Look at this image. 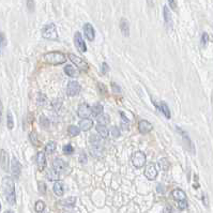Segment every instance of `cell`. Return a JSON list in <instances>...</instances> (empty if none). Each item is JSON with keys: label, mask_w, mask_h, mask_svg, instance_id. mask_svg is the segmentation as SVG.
<instances>
[{"label": "cell", "mask_w": 213, "mask_h": 213, "mask_svg": "<svg viewBox=\"0 0 213 213\" xmlns=\"http://www.w3.org/2000/svg\"><path fill=\"white\" fill-rule=\"evenodd\" d=\"M1 186L7 201L11 206L16 204V193H15V183L11 177H4L1 181Z\"/></svg>", "instance_id": "cell-1"}, {"label": "cell", "mask_w": 213, "mask_h": 213, "mask_svg": "<svg viewBox=\"0 0 213 213\" xmlns=\"http://www.w3.org/2000/svg\"><path fill=\"white\" fill-rule=\"evenodd\" d=\"M44 61L46 63L52 64V66H58V64H62L67 61V57L63 52H51L44 55Z\"/></svg>", "instance_id": "cell-2"}, {"label": "cell", "mask_w": 213, "mask_h": 213, "mask_svg": "<svg viewBox=\"0 0 213 213\" xmlns=\"http://www.w3.org/2000/svg\"><path fill=\"white\" fill-rule=\"evenodd\" d=\"M42 37L47 40H57L58 39V31L55 24H48L42 29Z\"/></svg>", "instance_id": "cell-3"}, {"label": "cell", "mask_w": 213, "mask_h": 213, "mask_svg": "<svg viewBox=\"0 0 213 213\" xmlns=\"http://www.w3.org/2000/svg\"><path fill=\"white\" fill-rule=\"evenodd\" d=\"M132 164L135 168H141L146 164V155L141 151H136L132 155Z\"/></svg>", "instance_id": "cell-4"}, {"label": "cell", "mask_w": 213, "mask_h": 213, "mask_svg": "<svg viewBox=\"0 0 213 213\" xmlns=\"http://www.w3.org/2000/svg\"><path fill=\"white\" fill-rule=\"evenodd\" d=\"M69 58L75 64V66H76L77 67H79V69L84 70V71H88V70H89L88 63H87V62L85 61L82 58H81V57L76 56V55H74V54H70Z\"/></svg>", "instance_id": "cell-5"}, {"label": "cell", "mask_w": 213, "mask_h": 213, "mask_svg": "<svg viewBox=\"0 0 213 213\" xmlns=\"http://www.w3.org/2000/svg\"><path fill=\"white\" fill-rule=\"evenodd\" d=\"M157 175H159V171H157L156 165L154 163H149L145 168V176H146V178H148L149 180H154L156 179Z\"/></svg>", "instance_id": "cell-6"}, {"label": "cell", "mask_w": 213, "mask_h": 213, "mask_svg": "<svg viewBox=\"0 0 213 213\" xmlns=\"http://www.w3.org/2000/svg\"><path fill=\"white\" fill-rule=\"evenodd\" d=\"M10 164H11V162H10L9 153L4 149H1L0 150V167L4 171H9Z\"/></svg>", "instance_id": "cell-7"}, {"label": "cell", "mask_w": 213, "mask_h": 213, "mask_svg": "<svg viewBox=\"0 0 213 213\" xmlns=\"http://www.w3.org/2000/svg\"><path fill=\"white\" fill-rule=\"evenodd\" d=\"M74 44L76 46V48L78 49L81 52H86L87 51V46L86 43L84 42V39H82V34L79 32H75L74 34Z\"/></svg>", "instance_id": "cell-8"}, {"label": "cell", "mask_w": 213, "mask_h": 213, "mask_svg": "<svg viewBox=\"0 0 213 213\" xmlns=\"http://www.w3.org/2000/svg\"><path fill=\"white\" fill-rule=\"evenodd\" d=\"M81 89H82L81 85H79L77 82H75V81L70 82L69 85H67V96H70V97H74L79 93Z\"/></svg>", "instance_id": "cell-9"}, {"label": "cell", "mask_w": 213, "mask_h": 213, "mask_svg": "<svg viewBox=\"0 0 213 213\" xmlns=\"http://www.w3.org/2000/svg\"><path fill=\"white\" fill-rule=\"evenodd\" d=\"M21 171H22V165L21 163L17 161L15 157H13L11 161V172L12 176H13L15 179H18L19 176H21Z\"/></svg>", "instance_id": "cell-10"}, {"label": "cell", "mask_w": 213, "mask_h": 213, "mask_svg": "<svg viewBox=\"0 0 213 213\" xmlns=\"http://www.w3.org/2000/svg\"><path fill=\"white\" fill-rule=\"evenodd\" d=\"M91 112V107L89 106L88 104L82 103V105H79L78 109H77V115H78L81 118H84V119H87Z\"/></svg>", "instance_id": "cell-11"}, {"label": "cell", "mask_w": 213, "mask_h": 213, "mask_svg": "<svg viewBox=\"0 0 213 213\" xmlns=\"http://www.w3.org/2000/svg\"><path fill=\"white\" fill-rule=\"evenodd\" d=\"M84 33L85 37L88 39V41H93L94 37H96V31H94V28L91 24H85L84 26Z\"/></svg>", "instance_id": "cell-12"}, {"label": "cell", "mask_w": 213, "mask_h": 213, "mask_svg": "<svg viewBox=\"0 0 213 213\" xmlns=\"http://www.w3.org/2000/svg\"><path fill=\"white\" fill-rule=\"evenodd\" d=\"M52 168H54L55 171L61 172V171H63V170H66L67 164L61 159H55L54 161H52Z\"/></svg>", "instance_id": "cell-13"}, {"label": "cell", "mask_w": 213, "mask_h": 213, "mask_svg": "<svg viewBox=\"0 0 213 213\" xmlns=\"http://www.w3.org/2000/svg\"><path fill=\"white\" fill-rule=\"evenodd\" d=\"M152 129H153V126H152V124L150 123V122L146 121V120H141V121H139L138 130L141 134H147V133L151 132Z\"/></svg>", "instance_id": "cell-14"}, {"label": "cell", "mask_w": 213, "mask_h": 213, "mask_svg": "<svg viewBox=\"0 0 213 213\" xmlns=\"http://www.w3.org/2000/svg\"><path fill=\"white\" fill-rule=\"evenodd\" d=\"M37 165L39 167L40 171H42L46 166V157L43 152H37Z\"/></svg>", "instance_id": "cell-15"}, {"label": "cell", "mask_w": 213, "mask_h": 213, "mask_svg": "<svg viewBox=\"0 0 213 213\" xmlns=\"http://www.w3.org/2000/svg\"><path fill=\"white\" fill-rule=\"evenodd\" d=\"M120 30L124 37H130V24L125 18H122L120 21Z\"/></svg>", "instance_id": "cell-16"}, {"label": "cell", "mask_w": 213, "mask_h": 213, "mask_svg": "<svg viewBox=\"0 0 213 213\" xmlns=\"http://www.w3.org/2000/svg\"><path fill=\"white\" fill-rule=\"evenodd\" d=\"M163 12H164V21H165V24H166V26L170 28V27L172 26V17H171V13H170L169 9L167 6H164V10H163Z\"/></svg>", "instance_id": "cell-17"}, {"label": "cell", "mask_w": 213, "mask_h": 213, "mask_svg": "<svg viewBox=\"0 0 213 213\" xmlns=\"http://www.w3.org/2000/svg\"><path fill=\"white\" fill-rule=\"evenodd\" d=\"M155 106H156V108L159 109L160 111H161L162 114L167 118V119H170V110H169V108H168V105H167L166 103L162 102V103L160 104V105H156V104H155Z\"/></svg>", "instance_id": "cell-18"}, {"label": "cell", "mask_w": 213, "mask_h": 213, "mask_svg": "<svg viewBox=\"0 0 213 213\" xmlns=\"http://www.w3.org/2000/svg\"><path fill=\"white\" fill-rule=\"evenodd\" d=\"M92 126H93V121L91 119H82L79 122V127H81V130H82L85 132L89 131Z\"/></svg>", "instance_id": "cell-19"}, {"label": "cell", "mask_w": 213, "mask_h": 213, "mask_svg": "<svg viewBox=\"0 0 213 213\" xmlns=\"http://www.w3.org/2000/svg\"><path fill=\"white\" fill-rule=\"evenodd\" d=\"M103 110H104V107L101 103H96L91 107V112L94 117H100L103 114Z\"/></svg>", "instance_id": "cell-20"}, {"label": "cell", "mask_w": 213, "mask_h": 213, "mask_svg": "<svg viewBox=\"0 0 213 213\" xmlns=\"http://www.w3.org/2000/svg\"><path fill=\"white\" fill-rule=\"evenodd\" d=\"M172 196H174V198L176 199L178 202L186 200V195H185V193L182 191V190H179V189L175 190V191L172 192Z\"/></svg>", "instance_id": "cell-21"}, {"label": "cell", "mask_w": 213, "mask_h": 213, "mask_svg": "<svg viewBox=\"0 0 213 213\" xmlns=\"http://www.w3.org/2000/svg\"><path fill=\"white\" fill-rule=\"evenodd\" d=\"M54 192H55V194L57 195V196H59V197H61V196H63V185H62V183L60 181H56L55 182V184H54Z\"/></svg>", "instance_id": "cell-22"}, {"label": "cell", "mask_w": 213, "mask_h": 213, "mask_svg": "<svg viewBox=\"0 0 213 213\" xmlns=\"http://www.w3.org/2000/svg\"><path fill=\"white\" fill-rule=\"evenodd\" d=\"M96 129H97V132L100 134V136H102L103 138H106V137H108L109 131H108V129H107L106 126H104V125L97 124Z\"/></svg>", "instance_id": "cell-23"}, {"label": "cell", "mask_w": 213, "mask_h": 213, "mask_svg": "<svg viewBox=\"0 0 213 213\" xmlns=\"http://www.w3.org/2000/svg\"><path fill=\"white\" fill-rule=\"evenodd\" d=\"M7 126L9 130L14 129V118H13V114H12L11 110H7Z\"/></svg>", "instance_id": "cell-24"}, {"label": "cell", "mask_w": 213, "mask_h": 213, "mask_svg": "<svg viewBox=\"0 0 213 213\" xmlns=\"http://www.w3.org/2000/svg\"><path fill=\"white\" fill-rule=\"evenodd\" d=\"M90 144L92 145L94 148H99L100 146H101L102 141H101V138H100L99 136H97V135L94 134H91L90 135Z\"/></svg>", "instance_id": "cell-25"}, {"label": "cell", "mask_w": 213, "mask_h": 213, "mask_svg": "<svg viewBox=\"0 0 213 213\" xmlns=\"http://www.w3.org/2000/svg\"><path fill=\"white\" fill-rule=\"evenodd\" d=\"M55 150H56V142H54V141H49L48 144L45 146V152H46L47 154H52Z\"/></svg>", "instance_id": "cell-26"}, {"label": "cell", "mask_w": 213, "mask_h": 213, "mask_svg": "<svg viewBox=\"0 0 213 213\" xmlns=\"http://www.w3.org/2000/svg\"><path fill=\"white\" fill-rule=\"evenodd\" d=\"M46 177H47V179L48 180H51V181H52V180H58V172L57 171H55V170H52V169H48L47 170V172H46Z\"/></svg>", "instance_id": "cell-27"}, {"label": "cell", "mask_w": 213, "mask_h": 213, "mask_svg": "<svg viewBox=\"0 0 213 213\" xmlns=\"http://www.w3.org/2000/svg\"><path fill=\"white\" fill-rule=\"evenodd\" d=\"M7 46V39L6 34L3 32H0V56H1L2 52H3L4 47Z\"/></svg>", "instance_id": "cell-28"}, {"label": "cell", "mask_w": 213, "mask_h": 213, "mask_svg": "<svg viewBox=\"0 0 213 213\" xmlns=\"http://www.w3.org/2000/svg\"><path fill=\"white\" fill-rule=\"evenodd\" d=\"M97 123L106 126V124L109 123V117L107 115H101L100 117H97Z\"/></svg>", "instance_id": "cell-29"}, {"label": "cell", "mask_w": 213, "mask_h": 213, "mask_svg": "<svg viewBox=\"0 0 213 213\" xmlns=\"http://www.w3.org/2000/svg\"><path fill=\"white\" fill-rule=\"evenodd\" d=\"M67 132H69V134L71 135L72 137H74V136H77V135L79 134L81 129H79V127H77L76 125H70L69 129H67Z\"/></svg>", "instance_id": "cell-30"}, {"label": "cell", "mask_w": 213, "mask_h": 213, "mask_svg": "<svg viewBox=\"0 0 213 213\" xmlns=\"http://www.w3.org/2000/svg\"><path fill=\"white\" fill-rule=\"evenodd\" d=\"M75 201H76V198H75V197H69V198L62 200L61 205L64 207H73L75 205Z\"/></svg>", "instance_id": "cell-31"}, {"label": "cell", "mask_w": 213, "mask_h": 213, "mask_svg": "<svg viewBox=\"0 0 213 213\" xmlns=\"http://www.w3.org/2000/svg\"><path fill=\"white\" fill-rule=\"evenodd\" d=\"M64 73L70 77H76V71L72 66H66L64 67Z\"/></svg>", "instance_id": "cell-32"}, {"label": "cell", "mask_w": 213, "mask_h": 213, "mask_svg": "<svg viewBox=\"0 0 213 213\" xmlns=\"http://www.w3.org/2000/svg\"><path fill=\"white\" fill-rule=\"evenodd\" d=\"M29 139H30V141L32 142V145H33V146H40V141H39V139H37V135L36 132L30 133V134H29Z\"/></svg>", "instance_id": "cell-33"}, {"label": "cell", "mask_w": 213, "mask_h": 213, "mask_svg": "<svg viewBox=\"0 0 213 213\" xmlns=\"http://www.w3.org/2000/svg\"><path fill=\"white\" fill-rule=\"evenodd\" d=\"M34 209H36V211L37 213H42L44 211L45 209V204L44 201H42V200H37L36 202V207H34Z\"/></svg>", "instance_id": "cell-34"}, {"label": "cell", "mask_w": 213, "mask_h": 213, "mask_svg": "<svg viewBox=\"0 0 213 213\" xmlns=\"http://www.w3.org/2000/svg\"><path fill=\"white\" fill-rule=\"evenodd\" d=\"M37 103L39 105H45V103H46V97H45L44 94H42L41 92H39V93H37Z\"/></svg>", "instance_id": "cell-35"}, {"label": "cell", "mask_w": 213, "mask_h": 213, "mask_svg": "<svg viewBox=\"0 0 213 213\" xmlns=\"http://www.w3.org/2000/svg\"><path fill=\"white\" fill-rule=\"evenodd\" d=\"M40 124H41L42 127L47 129V127L49 126V120L47 119L45 116H41V117H40Z\"/></svg>", "instance_id": "cell-36"}, {"label": "cell", "mask_w": 213, "mask_h": 213, "mask_svg": "<svg viewBox=\"0 0 213 213\" xmlns=\"http://www.w3.org/2000/svg\"><path fill=\"white\" fill-rule=\"evenodd\" d=\"M160 167H161L162 170H164V171H166V170H168L169 168V163L167 161L166 159H162L161 161H160Z\"/></svg>", "instance_id": "cell-37"}, {"label": "cell", "mask_w": 213, "mask_h": 213, "mask_svg": "<svg viewBox=\"0 0 213 213\" xmlns=\"http://www.w3.org/2000/svg\"><path fill=\"white\" fill-rule=\"evenodd\" d=\"M90 152H91L92 156H94V157L102 156V150L99 149V148H92V149L90 150Z\"/></svg>", "instance_id": "cell-38"}, {"label": "cell", "mask_w": 213, "mask_h": 213, "mask_svg": "<svg viewBox=\"0 0 213 213\" xmlns=\"http://www.w3.org/2000/svg\"><path fill=\"white\" fill-rule=\"evenodd\" d=\"M63 152L66 154H71L74 152V148L72 145H66V146L63 147Z\"/></svg>", "instance_id": "cell-39"}, {"label": "cell", "mask_w": 213, "mask_h": 213, "mask_svg": "<svg viewBox=\"0 0 213 213\" xmlns=\"http://www.w3.org/2000/svg\"><path fill=\"white\" fill-rule=\"evenodd\" d=\"M37 184H39V191L41 194H45L46 193V184L44 183V182H37Z\"/></svg>", "instance_id": "cell-40"}, {"label": "cell", "mask_w": 213, "mask_h": 213, "mask_svg": "<svg viewBox=\"0 0 213 213\" xmlns=\"http://www.w3.org/2000/svg\"><path fill=\"white\" fill-rule=\"evenodd\" d=\"M111 135H112V137H115V138H118V137L120 136V131L119 130H118V127H116V126H114L111 129Z\"/></svg>", "instance_id": "cell-41"}, {"label": "cell", "mask_w": 213, "mask_h": 213, "mask_svg": "<svg viewBox=\"0 0 213 213\" xmlns=\"http://www.w3.org/2000/svg\"><path fill=\"white\" fill-rule=\"evenodd\" d=\"M208 42H209V36L205 32V33H202V37H201V44L204 45H206Z\"/></svg>", "instance_id": "cell-42"}, {"label": "cell", "mask_w": 213, "mask_h": 213, "mask_svg": "<svg viewBox=\"0 0 213 213\" xmlns=\"http://www.w3.org/2000/svg\"><path fill=\"white\" fill-rule=\"evenodd\" d=\"M26 4H27V7H28V9H29V11L30 12H33V10H34V1H27L26 2Z\"/></svg>", "instance_id": "cell-43"}, {"label": "cell", "mask_w": 213, "mask_h": 213, "mask_svg": "<svg viewBox=\"0 0 213 213\" xmlns=\"http://www.w3.org/2000/svg\"><path fill=\"white\" fill-rule=\"evenodd\" d=\"M178 207H179V209H185V208L187 207V202L186 200H184V201H179L178 202Z\"/></svg>", "instance_id": "cell-44"}, {"label": "cell", "mask_w": 213, "mask_h": 213, "mask_svg": "<svg viewBox=\"0 0 213 213\" xmlns=\"http://www.w3.org/2000/svg\"><path fill=\"white\" fill-rule=\"evenodd\" d=\"M108 70H109V67H108V64L106 63V62H103L102 63V73H107L108 72Z\"/></svg>", "instance_id": "cell-45"}, {"label": "cell", "mask_w": 213, "mask_h": 213, "mask_svg": "<svg viewBox=\"0 0 213 213\" xmlns=\"http://www.w3.org/2000/svg\"><path fill=\"white\" fill-rule=\"evenodd\" d=\"M97 86H99V89H100V92H101L102 94H105L107 92V90H106V87H104L103 86V84H101V82H100L99 85H97Z\"/></svg>", "instance_id": "cell-46"}, {"label": "cell", "mask_w": 213, "mask_h": 213, "mask_svg": "<svg viewBox=\"0 0 213 213\" xmlns=\"http://www.w3.org/2000/svg\"><path fill=\"white\" fill-rule=\"evenodd\" d=\"M78 160H79V162H81L82 164H84V163H86V162H87V155H86V153H82Z\"/></svg>", "instance_id": "cell-47"}, {"label": "cell", "mask_w": 213, "mask_h": 213, "mask_svg": "<svg viewBox=\"0 0 213 213\" xmlns=\"http://www.w3.org/2000/svg\"><path fill=\"white\" fill-rule=\"evenodd\" d=\"M2 114H3V104H2V101H1V99H0V123H1Z\"/></svg>", "instance_id": "cell-48"}, {"label": "cell", "mask_w": 213, "mask_h": 213, "mask_svg": "<svg viewBox=\"0 0 213 213\" xmlns=\"http://www.w3.org/2000/svg\"><path fill=\"white\" fill-rule=\"evenodd\" d=\"M168 4L171 7V9H177V1H168Z\"/></svg>", "instance_id": "cell-49"}, {"label": "cell", "mask_w": 213, "mask_h": 213, "mask_svg": "<svg viewBox=\"0 0 213 213\" xmlns=\"http://www.w3.org/2000/svg\"><path fill=\"white\" fill-rule=\"evenodd\" d=\"M111 85H112V90H115V91H117V92H120V91H121V89H120L116 84H111Z\"/></svg>", "instance_id": "cell-50"}, {"label": "cell", "mask_w": 213, "mask_h": 213, "mask_svg": "<svg viewBox=\"0 0 213 213\" xmlns=\"http://www.w3.org/2000/svg\"><path fill=\"white\" fill-rule=\"evenodd\" d=\"M4 213H13V212H12V211H9V210H7V211L4 212Z\"/></svg>", "instance_id": "cell-51"}, {"label": "cell", "mask_w": 213, "mask_h": 213, "mask_svg": "<svg viewBox=\"0 0 213 213\" xmlns=\"http://www.w3.org/2000/svg\"><path fill=\"white\" fill-rule=\"evenodd\" d=\"M0 210H1V204H0Z\"/></svg>", "instance_id": "cell-52"}]
</instances>
